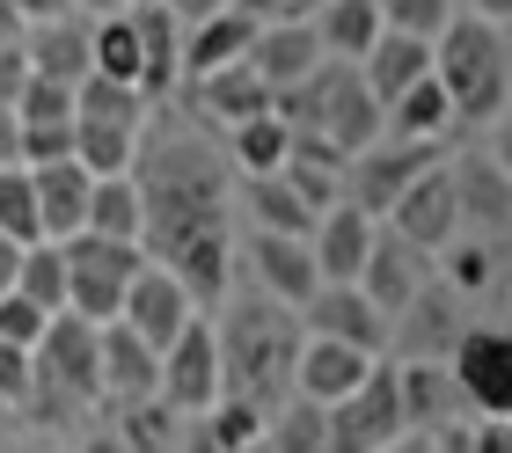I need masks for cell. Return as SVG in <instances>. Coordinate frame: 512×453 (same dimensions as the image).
<instances>
[{
	"label": "cell",
	"instance_id": "obj_1",
	"mask_svg": "<svg viewBox=\"0 0 512 453\" xmlns=\"http://www.w3.org/2000/svg\"><path fill=\"white\" fill-rule=\"evenodd\" d=\"M132 183H139V212H147V227H139L147 264L176 256L205 227H227V161L205 147V139H191V132L139 139Z\"/></svg>",
	"mask_w": 512,
	"mask_h": 453
},
{
	"label": "cell",
	"instance_id": "obj_2",
	"mask_svg": "<svg viewBox=\"0 0 512 453\" xmlns=\"http://www.w3.org/2000/svg\"><path fill=\"white\" fill-rule=\"evenodd\" d=\"M220 395L278 410L293 402V359H300V315L264 293H227L220 300Z\"/></svg>",
	"mask_w": 512,
	"mask_h": 453
},
{
	"label": "cell",
	"instance_id": "obj_3",
	"mask_svg": "<svg viewBox=\"0 0 512 453\" xmlns=\"http://www.w3.org/2000/svg\"><path fill=\"white\" fill-rule=\"evenodd\" d=\"M271 110H278V125H286V132H315V139H330L344 161L388 139V110L374 103L366 74H359V66H344V59H322L300 88L271 95Z\"/></svg>",
	"mask_w": 512,
	"mask_h": 453
},
{
	"label": "cell",
	"instance_id": "obj_4",
	"mask_svg": "<svg viewBox=\"0 0 512 453\" xmlns=\"http://www.w3.org/2000/svg\"><path fill=\"white\" fill-rule=\"evenodd\" d=\"M432 81L447 88V103L461 125H498L512 103V66H505V30L476 15H454L432 37Z\"/></svg>",
	"mask_w": 512,
	"mask_h": 453
},
{
	"label": "cell",
	"instance_id": "obj_5",
	"mask_svg": "<svg viewBox=\"0 0 512 453\" xmlns=\"http://www.w3.org/2000/svg\"><path fill=\"white\" fill-rule=\"evenodd\" d=\"M37 395H52L44 417H59V402L66 410L103 402V329L81 322L74 307L52 315V329H44V344H37Z\"/></svg>",
	"mask_w": 512,
	"mask_h": 453
},
{
	"label": "cell",
	"instance_id": "obj_6",
	"mask_svg": "<svg viewBox=\"0 0 512 453\" xmlns=\"http://www.w3.org/2000/svg\"><path fill=\"white\" fill-rule=\"evenodd\" d=\"M66 256V307H74L81 322H118L125 307V285L139 278L147 264V249L139 242H110V234H74V242H59Z\"/></svg>",
	"mask_w": 512,
	"mask_h": 453
},
{
	"label": "cell",
	"instance_id": "obj_7",
	"mask_svg": "<svg viewBox=\"0 0 512 453\" xmlns=\"http://www.w3.org/2000/svg\"><path fill=\"white\" fill-rule=\"evenodd\" d=\"M447 161V139H381V147L352 154V169H344V205H359L366 220H388L395 198Z\"/></svg>",
	"mask_w": 512,
	"mask_h": 453
},
{
	"label": "cell",
	"instance_id": "obj_8",
	"mask_svg": "<svg viewBox=\"0 0 512 453\" xmlns=\"http://www.w3.org/2000/svg\"><path fill=\"white\" fill-rule=\"evenodd\" d=\"M447 373H454V395L483 424H512V329L469 322L447 351Z\"/></svg>",
	"mask_w": 512,
	"mask_h": 453
},
{
	"label": "cell",
	"instance_id": "obj_9",
	"mask_svg": "<svg viewBox=\"0 0 512 453\" xmlns=\"http://www.w3.org/2000/svg\"><path fill=\"white\" fill-rule=\"evenodd\" d=\"M322 424H330V453H395V439L410 432L403 395H395V366L374 359V373H366L344 402H330Z\"/></svg>",
	"mask_w": 512,
	"mask_h": 453
},
{
	"label": "cell",
	"instance_id": "obj_10",
	"mask_svg": "<svg viewBox=\"0 0 512 453\" xmlns=\"http://www.w3.org/2000/svg\"><path fill=\"white\" fill-rule=\"evenodd\" d=\"M161 402L176 417H205L220 402V337L205 315H191V329L161 351Z\"/></svg>",
	"mask_w": 512,
	"mask_h": 453
},
{
	"label": "cell",
	"instance_id": "obj_11",
	"mask_svg": "<svg viewBox=\"0 0 512 453\" xmlns=\"http://www.w3.org/2000/svg\"><path fill=\"white\" fill-rule=\"evenodd\" d=\"M300 329H308V337H337V344L366 351V359H388V344H395V322L359 285H322V293L300 307Z\"/></svg>",
	"mask_w": 512,
	"mask_h": 453
},
{
	"label": "cell",
	"instance_id": "obj_12",
	"mask_svg": "<svg viewBox=\"0 0 512 453\" xmlns=\"http://www.w3.org/2000/svg\"><path fill=\"white\" fill-rule=\"evenodd\" d=\"M381 227H395L410 249H425V256L447 249L454 234H461V205H454V176H447V161L417 176V183L403 190V198H395V212H388Z\"/></svg>",
	"mask_w": 512,
	"mask_h": 453
},
{
	"label": "cell",
	"instance_id": "obj_13",
	"mask_svg": "<svg viewBox=\"0 0 512 453\" xmlns=\"http://www.w3.org/2000/svg\"><path fill=\"white\" fill-rule=\"evenodd\" d=\"M249 278H256V293L264 300H278V307H308L315 293H322V271H315V249L308 242H293V234H256L249 227Z\"/></svg>",
	"mask_w": 512,
	"mask_h": 453
},
{
	"label": "cell",
	"instance_id": "obj_14",
	"mask_svg": "<svg viewBox=\"0 0 512 453\" xmlns=\"http://www.w3.org/2000/svg\"><path fill=\"white\" fill-rule=\"evenodd\" d=\"M191 293L176 285V271H161V264H139V278L125 285V307H118V322L132 329V337H147L154 351H169L183 329H191Z\"/></svg>",
	"mask_w": 512,
	"mask_h": 453
},
{
	"label": "cell",
	"instance_id": "obj_15",
	"mask_svg": "<svg viewBox=\"0 0 512 453\" xmlns=\"http://www.w3.org/2000/svg\"><path fill=\"white\" fill-rule=\"evenodd\" d=\"M330 59L322 52V37H315V22L308 15H286V22H256V44H249V74L264 81L271 95H286L315 74V66Z\"/></svg>",
	"mask_w": 512,
	"mask_h": 453
},
{
	"label": "cell",
	"instance_id": "obj_16",
	"mask_svg": "<svg viewBox=\"0 0 512 453\" xmlns=\"http://www.w3.org/2000/svg\"><path fill=\"white\" fill-rule=\"evenodd\" d=\"M425 285H432V256H425V249H410L395 227H381V234H374V249H366L359 293H366V300H374L381 315L395 322V315H403V307H410L417 293H425Z\"/></svg>",
	"mask_w": 512,
	"mask_h": 453
},
{
	"label": "cell",
	"instance_id": "obj_17",
	"mask_svg": "<svg viewBox=\"0 0 512 453\" xmlns=\"http://www.w3.org/2000/svg\"><path fill=\"white\" fill-rule=\"evenodd\" d=\"M454 205H461V234H483V242H505L512 234V183L491 154H454Z\"/></svg>",
	"mask_w": 512,
	"mask_h": 453
},
{
	"label": "cell",
	"instance_id": "obj_18",
	"mask_svg": "<svg viewBox=\"0 0 512 453\" xmlns=\"http://www.w3.org/2000/svg\"><path fill=\"white\" fill-rule=\"evenodd\" d=\"M366 373H374V359H366V351L337 344V337H308V329H300V359H293V395H300V402L330 410V402H344Z\"/></svg>",
	"mask_w": 512,
	"mask_h": 453
},
{
	"label": "cell",
	"instance_id": "obj_19",
	"mask_svg": "<svg viewBox=\"0 0 512 453\" xmlns=\"http://www.w3.org/2000/svg\"><path fill=\"white\" fill-rule=\"evenodd\" d=\"M132 37H139V95H169L183 81V22L169 0H132L125 8Z\"/></svg>",
	"mask_w": 512,
	"mask_h": 453
},
{
	"label": "cell",
	"instance_id": "obj_20",
	"mask_svg": "<svg viewBox=\"0 0 512 453\" xmlns=\"http://www.w3.org/2000/svg\"><path fill=\"white\" fill-rule=\"evenodd\" d=\"M374 234H381V220H366L359 205H330V212H322V220H315V234H308L322 285H359V271H366V249H374Z\"/></svg>",
	"mask_w": 512,
	"mask_h": 453
},
{
	"label": "cell",
	"instance_id": "obj_21",
	"mask_svg": "<svg viewBox=\"0 0 512 453\" xmlns=\"http://www.w3.org/2000/svg\"><path fill=\"white\" fill-rule=\"evenodd\" d=\"M161 271H176V285L191 293V307H220L235 293V234L227 227H205L191 234L176 256H161Z\"/></svg>",
	"mask_w": 512,
	"mask_h": 453
},
{
	"label": "cell",
	"instance_id": "obj_22",
	"mask_svg": "<svg viewBox=\"0 0 512 453\" xmlns=\"http://www.w3.org/2000/svg\"><path fill=\"white\" fill-rule=\"evenodd\" d=\"M161 395V351L147 337H132L125 322H103V402L125 410V402Z\"/></svg>",
	"mask_w": 512,
	"mask_h": 453
},
{
	"label": "cell",
	"instance_id": "obj_23",
	"mask_svg": "<svg viewBox=\"0 0 512 453\" xmlns=\"http://www.w3.org/2000/svg\"><path fill=\"white\" fill-rule=\"evenodd\" d=\"M30 183H37L44 242H74V234H88V190H96V176H88L81 161H44V169H30Z\"/></svg>",
	"mask_w": 512,
	"mask_h": 453
},
{
	"label": "cell",
	"instance_id": "obj_24",
	"mask_svg": "<svg viewBox=\"0 0 512 453\" xmlns=\"http://www.w3.org/2000/svg\"><path fill=\"white\" fill-rule=\"evenodd\" d=\"M88 37H96V22H81V15L30 22V37H22V59H30V74H37V81H66V88H81V81H88Z\"/></svg>",
	"mask_w": 512,
	"mask_h": 453
},
{
	"label": "cell",
	"instance_id": "obj_25",
	"mask_svg": "<svg viewBox=\"0 0 512 453\" xmlns=\"http://www.w3.org/2000/svg\"><path fill=\"white\" fill-rule=\"evenodd\" d=\"M249 44H256V22L235 15V8L191 22V30H183V81H205V74H220V66H242Z\"/></svg>",
	"mask_w": 512,
	"mask_h": 453
},
{
	"label": "cell",
	"instance_id": "obj_26",
	"mask_svg": "<svg viewBox=\"0 0 512 453\" xmlns=\"http://www.w3.org/2000/svg\"><path fill=\"white\" fill-rule=\"evenodd\" d=\"M191 103H198V117L205 125H249V117H264L271 110V88L249 74V59L242 66H220V74H205V81H191Z\"/></svg>",
	"mask_w": 512,
	"mask_h": 453
},
{
	"label": "cell",
	"instance_id": "obj_27",
	"mask_svg": "<svg viewBox=\"0 0 512 453\" xmlns=\"http://www.w3.org/2000/svg\"><path fill=\"white\" fill-rule=\"evenodd\" d=\"M395 395H403V424H410V432L454 424V402H461L447 359H403V366H395Z\"/></svg>",
	"mask_w": 512,
	"mask_h": 453
},
{
	"label": "cell",
	"instance_id": "obj_28",
	"mask_svg": "<svg viewBox=\"0 0 512 453\" xmlns=\"http://www.w3.org/2000/svg\"><path fill=\"white\" fill-rule=\"evenodd\" d=\"M308 22H315L322 52L344 59V66H359V59L381 44V30H388V22H381V0H322Z\"/></svg>",
	"mask_w": 512,
	"mask_h": 453
},
{
	"label": "cell",
	"instance_id": "obj_29",
	"mask_svg": "<svg viewBox=\"0 0 512 453\" xmlns=\"http://www.w3.org/2000/svg\"><path fill=\"white\" fill-rule=\"evenodd\" d=\"M359 74H366V88H374V103L388 110L403 88H417L432 74V44L425 37H403V30H381V44L359 59Z\"/></svg>",
	"mask_w": 512,
	"mask_h": 453
},
{
	"label": "cell",
	"instance_id": "obj_30",
	"mask_svg": "<svg viewBox=\"0 0 512 453\" xmlns=\"http://www.w3.org/2000/svg\"><path fill=\"white\" fill-rule=\"evenodd\" d=\"M242 205H249V227L256 234H293V242H308V234H315V212L300 205V190L286 176H242Z\"/></svg>",
	"mask_w": 512,
	"mask_h": 453
},
{
	"label": "cell",
	"instance_id": "obj_31",
	"mask_svg": "<svg viewBox=\"0 0 512 453\" xmlns=\"http://www.w3.org/2000/svg\"><path fill=\"white\" fill-rule=\"evenodd\" d=\"M395 329H410V359H447V351H454V337H461V329H469V322H461L454 315V293H447V285H425V293H417L410 307H403V315H395Z\"/></svg>",
	"mask_w": 512,
	"mask_h": 453
},
{
	"label": "cell",
	"instance_id": "obj_32",
	"mask_svg": "<svg viewBox=\"0 0 512 453\" xmlns=\"http://www.w3.org/2000/svg\"><path fill=\"white\" fill-rule=\"evenodd\" d=\"M447 125H454V103L432 74L388 103V139H447Z\"/></svg>",
	"mask_w": 512,
	"mask_h": 453
},
{
	"label": "cell",
	"instance_id": "obj_33",
	"mask_svg": "<svg viewBox=\"0 0 512 453\" xmlns=\"http://www.w3.org/2000/svg\"><path fill=\"white\" fill-rule=\"evenodd\" d=\"M147 212H139V183L132 176H96L88 190V234H110V242H139Z\"/></svg>",
	"mask_w": 512,
	"mask_h": 453
},
{
	"label": "cell",
	"instance_id": "obj_34",
	"mask_svg": "<svg viewBox=\"0 0 512 453\" xmlns=\"http://www.w3.org/2000/svg\"><path fill=\"white\" fill-rule=\"evenodd\" d=\"M183 424H191V417H176V410H169V402H161V395H147V402H125L110 432L125 439V453H176Z\"/></svg>",
	"mask_w": 512,
	"mask_h": 453
},
{
	"label": "cell",
	"instance_id": "obj_35",
	"mask_svg": "<svg viewBox=\"0 0 512 453\" xmlns=\"http://www.w3.org/2000/svg\"><path fill=\"white\" fill-rule=\"evenodd\" d=\"M439 278H447L454 300L491 293V278H498V242H483V234H454V242L439 249Z\"/></svg>",
	"mask_w": 512,
	"mask_h": 453
},
{
	"label": "cell",
	"instance_id": "obj_36",
	"mask_svg": "<svg viewBox=\"0 0 512 453\" xmlns=\"http://www.w3.org/2000/svg\"><path fill=\"white\" fill-rule=\"evenodd\" d=\"M74 117H88V125H125V132H147V95L125 88V81L88 74V81L74 88Z\"/></svg>",
	"mask_w": 512,
	"mask_h": 453
},
{
	"label": "cell",
	"instance_id": "obj_37",
	"mask_svg": "<svg viewBox=\"0 0 512 453\" xmlns=\"http://www.w3.org/2000/svg\"><path fill=\"white\" fill-rule=\"evenodd\" d=\"M227 147H235V169L242 176H278V169H286V154H293V132L278 125V110H264V117H249V125L227 132Z\"/></svg>",
	"mask_w": 512,
	"mask_h": 453
},
{
	"label": "cell",
	"instance_id": "obj_38",
	"mask_svg": "<svg viewBox=\"0 0 512 453\" xmlns=\"http://www.w3.org/2000/svg\"><path fill=\"white\" fill-rule=\"evenodd\" d=\"M74 161H81L88 176H132L139 132H125V125H88V117H74Z\"/></svg>",
	"mask_w": 512,
	"mask_h": 453
},
{
	"label": "cell",
	"instance_id": "obj_39",
	"mask_svg": "<svg viewBox=\"0 0 512 453\" xmlns=\"http://www.w3.org/2000/svg\"><path fill=\"white\" fill-rule=\"evenodd\" d=\"M88 74L139 88V37H132L125 15H103V22H96V37H88Z\"/></svg>",
	"mask_w": 512,
	"mask_h": 453
},
{
	"label": "cell",
	"instance_id": "obj_40",
	"mask_svg": "<svg viewBox=\"0 0 512 453\" xmlns=\"http://www.w3.org/2000/svg\"><path fill=\"white\" fill-rule=\"evenodd\" d=\"M15 293L37 300L44 315H66V256H59V242H30V249H22Z\"/></svg>",
	"mask_w": 512,
	"mask_h": 453
},
{
	"label": "cell",
	"instance_id": "obj_41",
	"mask_svg": "<svg viewBox=\"0 0 512 453\" xmlns=\"http://www.w3.org/2000/svg\"><path fill=\"white\" fill-rule=\"evenodd\" d=\"M264 439H271V453H330V424H322L315 402L293 395V402H278V410H271Z\"/></svg>",
	"mask_w": 512,
	"mask_h": 453
},
{
	"label": "cell",
	"instance_id": "obj_42",
	"mask_svg": "<svg viewBox=\"0 0 512 453\" xmlns=\"http://www.w3.org/2000/svg\"><path fill=\"white\" fill-rule=\"evenodd\" d=\"M0 234H8V242H44V227H37V183H30V169H22V161H8V169H0Z\"/></svg>",
	"mask_w": 512,
	"mask_h": 453
},
{
	"label": "cell",
	"instance_id": "obj_43",
	"mask_svg": "<svg viewBox=\"0 0 512 453\" xmlns=\"http://www.w3.org/2000/svg\"><path fill=\"white\" fill-rule=\"evenodd\" d=\"M198 424H205V432H213L227 453H242V446H256V439H264V424H271V417L256 410V402H235V395H220V402H213V410H205Z\"/></svg>",
	"mask_w": 512,
	"mask_h": 453
},
{
	"label": "cell",
	"instance_id": "obj_44",
	"mask_svg": "<svg viewBox=\"0 0 512 453\" xmlns=\"http://www.w3.org/2000/svg\"><path fill=\"white\" fill-rule=\"evenodd\" d=\"M15 117L22 125H74V88L66 81H22V95H15Z\"/></svg>",
	"mask_w": 512,
	"mask_h": 453
},
{
	"label": "cell",
	"instance_id": "obj_45",
	"mask_svg": "<svg viewBox=\"0 0 512 453\" xmlns=\"http://www.w3.org/2000/svg\"><path fill=\"white\" fill-rule=\"evenodd\" d=\"M381 22L388 30H403V37H439L454 22V0H381Z\"/></svg>",
	"mask_w": 512,
	"mask_h": 453
},
{
	"label": "cell",
	"instance_id": "obj_46",
	"mask_svg": "<svg viewBox=\"0 0 512 453\" xmlns=\"http://www.w3.org/2000/svg\"><path fill=\"white\" fill-rule=\"evenodd\" d=\"M0 402H8V410H30L37 402V351L0 344Z\"/></svg>",
	"mask_w": 512,
	"mask_h": 453
},
{
	"label": "cell",
	"instance_id": "obj_47",
	"mask_svg": "<svg viewBox=\"0 0 512 453\" xmlns=\"http://www.w3.org/2000/svg\"><path fill=\"white\" fill-rule=\"evenodd\" d=\"M44 329H52V315H44L37 300H22V293H8V300H0V344L37 351V344H44Z\"/></svg>",
	"mask_w": 512,
	"mask_h": 453
},
{
	"label": "cell",
	"instance_id": "obj_48",
	"mask_svg": "<svg viewBox=\"0 0 512 453\" xmlns=\"http://www.w3.org/2000/svg\"><path fill=\"white\" fill-rule=\"evenodd\" d=\"M44 161H74V125H22V169H44Z\"/></svg>",
	"mask_w": 512,
	"mask_h": 453
},
{
	"label": "cell",
	"instance_id": "obj_49",
	"mask_svg": "<svg viewBox=\"0 0 512 453\" xmlns=\"http://www.w3.org/2000/svg\"><path fill=\"white\" fill-rule=\"evenodd\" d=\"M22 81H30V59H22V44H0V103H15Z\"/></svg>",
	"mask_w": 512,
	"mask_h": 453
},
{
	"label": "cell",
	"instance_id": "obj_50",
	"mask_svg": "<svg viewBox=\"0 0 512 453\" xmlns=\"http://www.w3.org/2000/svg\"><path fill=\"white\" fill-rule=\"evenodd\" d=\"M469 439H476V453H512V424H483V417H469Z\"/></svg>",
	"mask_w": 512,
	"mask_h": 453
},
{
	"label": "cell",
	"instance_id": "obj_51",
	"mask_svg": "<svg viewBox=\"0 0 512 453\" xmlns=\"http://www.w3.org/2000/svg\"><path fill=\"white\" fill-rule=\"evenodd\" d=\"M8 8L22 22H59V15H74V0H8Z\"/></svg>",
	"mask_w": 512,
	"mask_h": 453
},
{
	"label": "cell",
	"instance_id": "obj_52",
	"mask_svg": "<svg viewBox=\"0 0 512 453\" xmlns=\"http://www.w3.org/2000/svg\"><path fill=\"white\" fill-rule=\"evenodd\" d=\"M22 161V125H15V103H0V169Z\"/></svg>",
	"mask_w": 512,
	"mask_h": 453
},
{
	"label": "cell",
	"instance_id": "obj_53",
	"mask_svg": "<svg viewBox=\"0 0 512 453\" xmlns=\"http://www.w3.org/2000/svg\"><path fill=\"white\" fill-rule=\"evenodd\" d=\"M169 8H176V22H183V30H191V22H205V15H227L235 0H169Z\"/></svg>",
	"mask_w": 512,
	"mask_h": 453
},
{
	"label": "cell",
	"instance_id": "obj_54",
	"mask_svg": "<svg viewBox=\"0 0 512 453\" xmlns=\"http://www.w3.org/2000/svg\"><path fill=\"white\" fill-rule=\"evenodd\" d=\"M235 15H249V22H286L293 0H235Z\"/></svg>",
	"mask_w": 512,
	"mask_h": 453
},
{
	"label": "cell",
	"instance_id": "obj_55",
	"mask_svg": "<svg viewBox=\"0 0 512 453\" xmlns=\"http://www.w3.org/2000/svg\"><path fill=\"white\" fill-rule=\"evenodd\" d=\"M176 453H227V446H220V439H213V432H205V424L191 417V424H183V439H176Z\"/></svg>",
	"mask_w": 512,
	"mask_h": 453
},
{
	"label": "cell",
	"instance_id": "obj_56",
	"mask_svg": "<svg viewBox=\"0 0 512 453\" xmlns=\"http://www.w3.org/2000/svg\"><path fill=\"white\" fill-rule=\"evenodd\" d=\"M15 271H22V242H8V234H0V300L15 293Z\"/></svg>",
	"mask_w": 512,
	"mask_h": 453
},
{
	"label": "cell",
	"instance_id": "obj_57",
	"mask_svg": "<svg viewBox=\"0 0 512 453\" xmlns=\"http://www.w3.org/2000/svg\"><path fill=\"white\" fill-rule=\"evenodd\" d=\"M476 22H491V30H512V0H469Z\"/></svg>",
	"mask_w": 512,
	"mask_h": 453
},
{
	"label": "cell",
	"instance_id": "obj_58",
	"mask_svg": "<svg viewBox=\"0 0 512 453\" xmlns=\"http://www.w3.org/2000/svg\"><path fill=\"white\" fill-rule=\"evenodd\" d=\"M74 453H125V439H118V432H110V424H103V432H88V439H81Z\"/></svg>",
	"mask_w": 512,
	"mask_h": 453
},
{
	"label": "cell",
	"instance_id": "obj_59",
	"mask_svg": "<svg viewBox=\"0 0 512 453\" xmlns=\"http://www.w3.org/2000/svg\"><path fill=\"white\" fill-rule=\"evenodd\" d=\"M22 37H30V22H22L8 0H0V44H22Z\"/></svg>",
	"mask_w": 512,
	"mask_h": 453
},
{
	"label": "cell",
	"instance_id": "obj_60",
	"mask_svg": "<svg viewBox=\"0 0 512 453\" xmlns=\"http://www.w3.org/2000/svg\"><path fill=\"white\" fill-rule=\"evenodd\" d=\"M132 0H74V15H88V22H103V15H125Z\"/></svg>",
	"mask_w": 512,
	"mask_h": 453
},
{
	"label": "cell",
	"instance_id": "obj_61",
	"mask_svg": "<svg viewBox=\"0 0 512 453\" xmlns=\"http://www.w3.org/2000/svg\"><path fill=\"white\" fill-rule=\"evenodd\" d=\"M491 161H498L505 183H512V117H498V147H491Z\"/></svg>",
	"mask_w": 512,
	"mask_h": 453
},
{
	"label": "cell",
	"instance_id": "obj_62",
	"mask_svg": "<svg viewBox=\"0 0 512 453\" xmlns=\"http://www.w3.org/2000/svg\"><path fill=\"white\" fill-rule=\"evenodd\" d=\"M315 8H322V0H293V15H315Z\"/></svg>",
	"mask_w": 512,
	"mask_h": 453
},
{
	"label": "cell",
	"instance_id": "obj_63",
	"mask_svg": "<svg viewBox=\"0 0 512 453\" xmlns=\"http://www.w3.org/2000/svg\"><path fill=\"white\" fill-rule=\"evenodd\" d=\"M8 417H15V410H8V402H0V439H8Z\"/></svg>",
	"mask_w": 512,
	"mask_h": 453
},
{
	"label": "cell",
	"instance_id": "obj_64",
	"mask_svg": "<svg viewBox=\"0 0 512 453\" xmlns=\"http://www.w3.org/2000/svg\"><path fill=\"white\" fill-rule=\"evenodd\" d=\"M242 453H271V439H256V446H242Z\"/></svg>",
	"mask_w": 512,
	"mask_h": 453
}]
</instances>
